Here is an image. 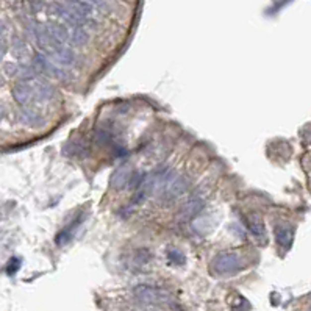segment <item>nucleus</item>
<instances>
[{
  "mask_svg": "<svg viewBox=\"0 0 311 311\" xmlns=\"http://www.w3.org/2000/svg\"><path fill=\"white\" fill-rule=\"evenodd\" d=\"M80 224V219H75L74 221V224H69L66 229H63L58 234H57V239H55V242L58 244V245H63V244H66L69 239H71V236H72V233H74V229L77 227V225Z\"/></svg>",
  "mask_w": 311,
  "mask_h": 311,
  "instance_id": "4468645a",
  "label": "nucleus"
},
{
  "mask_svg": "<svg viewBox=\"0 0 311 311\" xmlns=\"http://www.w3.org/2000/svg\"><path fill=\"white\" fill-rule=\"evenodd\" d=\"M293 238H294L293 229H289V227H277L275 229V239H277V242L280 244L283 249L291 247Z\"/></svg>",
  "mask_w": 311,
  "mask_h": 311,
  "instance_id": "9d476101",
  "label": "nucleus"
},
{
  "mask_svg": "<svg viewBox=\"0 0 311 311\" xmlns=\"http://www.w3.org/2000/svg\"><path fill=\"white\" fill-rule=\"evenodd\" d=\"M133 169L128 166V164H124L121 167H117L113 175L110 177V186L116 191H121L127 186H130V181L133 178Z\"/></svg>",
  "mask_w": 311,
  "mask_h": 311,
  "instance_id": "0eeeda50",
  "label": "nucleus"
},
{
  "mask_svg": "<svg viewBox=\"0 0 311 311\" xmlns=\"http://www.w3.org/2000/svg\"><path fill=\"white\" fill-rule=\"evenodd\" d=\"M249 229H250V232L255 234V236H261V238H266V232H264V225H263V222L260 221V219H249Z\"/></svg>",
  "mask_w": 311,
  "mask_h": 311,
  "instance_id": "dca6fc26",
  "label": "nucleus"
},
{
  "mask_svg": "<svg viewBox=\"0 0 311 311\" xmlns=\"http://www.w3.org/2000/svg\"><path fill=\"white\" fill-rule=\"evenodd\" d=\"M167 260L170 264H175V266H181L185 264L186 261V256L181 253L178 249H169L167 250Z\"/></svg>",
  "mask_w": 311,
  "mask_h": 311,
  "instance_id": "2eb2a0df",
  "label": "nucleus"
},
{
  "mask_svg": "<svg viewBox=\"0 0 311 311\" xmlns=\"http://www.w3.org/2000/svg\"><path fill=\"white\" fill-rule=\"evenodd\" d=\"M42 28H44V31L52 39H55L57 42H60V44H64V42L69 41L71 33L68 31L66 27L58 24V22H46V24H42Z\"/></svg>",
  "mask_w": 311,
  "mask_h": 311,
  "instance_id": "6e6552de",
  "label": "nucleus"
},
{
  "mask_svg": "<svg viewBox=\"0 0 311 311\" xmlns=\"http://www.w3.org/2000/svg\"><path fill=\"white\" fill-rule=\"evenodd\" d=\"M135 296L139 302L143 304H159L163 300H167L169 294L161 291V289L154 288V286H147V285H141L135 289Z\"/></svg>",
  "mask_w": 311,
  "mask_h": 311,
  "instance_id": "423d86ee",
  "label": "nucleus"
},
{
  "mask_svg": "<svg viewBox=\"0 0 311 311\" xmlns=\"http://www.w3.org/2000/svg\"><path fill=\"white\" fill-rule=\"evenodd\" d=\"M308 311H311V307H310V310H308Z\"/></svg>",
  "mask_w": 311,
  "mask_h": 311,
  "instance_id": "a211bd4d",
  "label": "nucleus"
},
{
  "mask_svg": "<svg viewBox=\"0 0 311 311\" xmlns=\"http://www.w3.org/2000/svg\"><path fill=\"white\" fill-rule=\"evenodd\" d=\"M63 152L66 155H69V156H84V155L89 154L88 147L80 141H72L71 146H66L63 149Z\"/></svg>",
  "mask_w": 311,
  "mask_h": 311,
  "instance_id": "f8f14e48",
  "label": "nucleus"
},
{
  "mask_svg": "<svg viewBox=\"0 0 311 311\" xmlns=\"http://www.w3.org/2000/svg\"><path fill=\"white\" fill-rule=\"evenodd\" d=\"M188 189V180L181 175H175L172 172H169L167 177L163 180V183L159 185L158 191L161 192V197L170 200V199H177L181 196L183 192Z\"/></svg>",
  "mask_w": 311,
  "mask_h": 311,
  "instance_id": "20e7f679",
  "label": "nucleus"
},
{
  "mask_svg": "<svg viewBox=\"0 0 311 311\" xmlns=\"http://www.w3.org/2000/svg\"><path fill=\"white\" fill-rule=\"evenodd\" d=\"M33 64H35L36 71L44 72V74L50 75V77H55V78H60V80H66L68 78V74L64 72L63 69H60L58 64H55L49 57H46L44 53H41V52L35 55Z\"/></svg>",
  "mask_w": 311,
  "mask_h": 311,
  "instance_id": "39448f33",
  "label": "nucleus"
},
{
  "mask_svg": "<svg viewBox=\"0 0 311 311\" xmlns=\"http://www.w3.org/2000/svg\"><path fill=\"white\" fill-rule=\"evenodd\" d=\"M49 58L55 64H58V66H74L75 61H77L75 53L69 47H64V46L58 47Z\"/></svg>",
  "mask_w": 311,
  "mask_h": 311,
  "instance_id": "1a4fd4ad",
  "label": "nucleus"
},
{
  "mask_svg": "<svg viewBox=\"0 0 311 311\" xmlns=\"http://www.w3.org/2000/svg\"><path fill=\"white\" fill-rule=\"evenodd\" d=\"M19 267H20V260L19 258H11V260H9V263H8V266H6V272L9 275H14Z\"/></svg>",
  "mask_w": 311,
  "mask_h": 311,
  "instance_id": "f3484780",
  "label": "nucleus"
},
{
  "mask_svg": "<svg viewBox=\"0 0 311 311\" xmlns=\"http://www.w3.org/2000/svg\"><path fill=\"white\" fill-rule=\"evenodd\" d=\"M202 208H203L202 200H191V202L186 203V205H183V208H181V216H183L185 219H189L192 216H196Z\"/></svg>",
  "mask_w": 311,
  "mask_h": 311,
  "instance_id": "ddd939ff",
  "label": "nucleus"
},
{
  "mask_svg": "<svg viewBox=\"0 0 311 311\" xmlns=\"http://www.w3.org/2000/svg\"><path fill=\"white\" fill-rule=\"evenodd\" d=\"M88 33L86 30H84V27H75L72 28L71 31V36H69V44L71 46H83L84 42L88 41Z\"/></svg>",
  "mask_w": 311,
  "mask_h": 311,
  "instance_id": "9b49d317",
  "label": "nucleus"
},
{
  "mask_svg": "<svg viewBox=\"0 0 311 311\" xmlns=\"http://www.w3.org/2000/svg\"><path fill=\"white\" fill-rule=\"evenodd\" d=\"M14 100L25 110L36 111L38 106L55 99V89L47 80L39 77H24L13 86Z\"/></svg>",
  "mask_w": 311,
  "mask_h": 311,
  "instance_id": "f257e3e1",
  "label": "nucleus"
},
{
  "mask_svg": "<svg viewBox=\"0 0 311 311\" xmlns=\"http://www.w3.org/2000/svg\"><path fill=\"white\" fill-rule=\"evenodd\" d=\"M52 6L55 8L53 11L74 28L83 27L84 24L91 22V20H88L92 11L91 2H57L52 3Z\"/></svg>",
  "mask_w": 311,
  "mask_h": 311,
  "instance_id": "f03ea898",
  "label": "nucleus"
},
{
  "mask_svg": "<svg viewBox=\"0 0 311 311\" xmlns=\"http://www.w3.org/2000/svg\"><path fill=\"white\" fill-rule=\"evenodd\" d=\"M242 269V260L236 252H222L213 261V271L219 275H233Z\"/></svg>",
  "mask_w": 311,
  "mask_h": 311,
  "instance_id": "7ed1b4c3",
  "label": "nucleus"
}]
</instances>
